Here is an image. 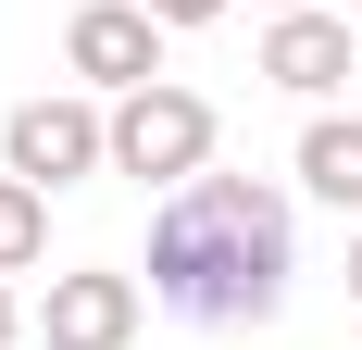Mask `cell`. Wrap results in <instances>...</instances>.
<instances>
[{
  "mask_svg": "<svg viewBox=\"0 0 362 350\" xmlns=\"http://www.w3.org/2000/svg\"><path fill=\"white\" fill-rule=\"evenodd\" d=\"M300 250H288V201L262 175H187L150 213V300L187 325H262L288 300Z\"/></svg>",
  "mask_w": 362,
  "mask_h": 350,
  "instance_id": "1",
  "label": "cell"
},
{
  "mask_svg": "<svg viewBox=\"0 0 362 350\" xmlns=\"http://www.w3.org/2000/svg\"><path fill=\"white\" fill-rule=\"evenodd\" d=\"M213 163V101L200 88H125L112 101V175H138V188H187V175Z\"/></svg>",
  "mask_w": 362,
  "mask_h": 350,
  "instance_id": "2",
  "label": "cell"
},
{
  "mask_svg": "<svg viewBox=\"0 0 362 350\" xmlns=\"http://www.w3.org/2000/svg\"><path fill=\"white\" fill-rule=\"evenodd\" d=\"M0 163L37 175V188H88V175H112V113H100V88L25 101L13 125H0Z\"/></svg>",
  "mask_w": 362,
  "mask_h": 350,
  "instance_id": "3",
  "label": "cell"
},
{
  "mask_svg": "<svg viewBox=\"0 0 362 350\" xmlns=\"http://www.w3.org/2000/svg\"><path fill=\"white\" fill-rule=\"evenodd\" d=\"M163 13H150V0H88V13H75L63 26V75L75 88H100V101H125V88H163Z\"/></svg>",
  "mask_w": 362,
  "mask_h": 350,
  "instance_id": "4",
  "label": "cell"
},
{
  "mask_svg": "<svg viewBox=\"0 0 362 350\" xmlns=\"http://www.w3.org/2000/svg\"><path fill=\"white\" fill-rule=\"evenodd\" d=\"M138 276H112V263H75V276H50V300H37V350H138Z\"/></svg>",
  "mask_w": 362,
  "mask_h": 350,
  "instance_id": "5",
  "label": "cell"
},
{
  "mask_svg": "<svg viewBox=\"0 0 362 350\" xmlns=\"http://www.w3.org/2000/svg\"><path fill=\"white\" fill-rule=\"evenodd\" d=\"M262 75H275L288 101H325L337 75H350V13H325V0H313V13H275V26H262Z\"/></svg>",
  "mask_w": 362,
  "mask_h": 350,
  "instance_id": "6",
  "label": "cell"
},
{
  "mask_svg": "<svg viewBox=\"0 0 362 350\" xmlns=\"http://www.w3.org/2000/svg\"><path fill=\"white\" fill-rule=\"evenodd\" d=\"M300 188L325 213H362V113H313L300 125Z\"/></svg>",
  "mask_w": 362,
  "mask_h": 350,
  "instance_id": "7",
  "label": "cell"
},
{
  "mask_svg": "<svg viewBox=\"0 0 362 350\" xmlns=\"http://www.w3.org/2000/svg\"><path fill=\"white\" fill-rule=\"evenodd\" d=\"M50 263V188L0 163V276H37Z\"/></svg>",
  "mask_w": 362,
  "mask_h": 350,
  "instance_id": "8",
  "label": "cell"
},
{
  "mask_svg": "<svg viewBox=\"0 0 362 350\" xmlns=\"http://www.w3.org/2000/svg\"><path fill=\"white\" fill-rule=\"evenodd\" d=\"M150 13H163V26H213L225 0H150Z\"/></svg>",
  "mask_w": 362,
  "mask_h": 350,
  "instance_id": "9",
  "label": "cell"
},
{
  "mask_svg": "<svg viewBox=\"0 0 362 350\" xmlns=\"http://www.w3.org/2000/svg\"><path fill=\"white\" fill-rule=\"evenodd\" d=\"M13 338H25V313H13V288H0V350H13Z\"/></svg>",
  "mask_w": 362,
  "mask_h": 350,
  "instance_id": "10",
  "label": "cell"
},
{
  "mask_svg": "<svg viewBox=\"0 0 362 350\" xmlns=\"http://www.w3.org/2000/svg\"><path fill=\"white\" fill-rule=\"evenodd\" d=\"M350 300H362V238H350Z\"/></svg>",
  "mask_w": 362,
  "mask_h": 350,
  "instance_id": "11",
  "label": "cell"
},
{
  "mask_svg": "<svg viewBox=\"0 0 362 350\" xmlns=\"http://www.w3.org/2000/svg\"><path fill=\"white\" fill-rule=\"evenodd\" d=\"M262 13H313V0H262Z\"/></svg>",
  "mask_w": 362,
  "mask_h": 350,
  "instance_id": "12",
  "label": "cell"
},
{
  "mask_svg": "<svg viewBox=\"0 0 362 350\" xmlns=\"http://www.w3.org/2000/svg\"><path fill=\"white\" fill-rule=\"evenodd\" d=\"M350 13H362V0H350Z\"/></svg>",
  "mask_w": 362,
  "mask_h": 350,
  "instance_id": "13",
  "label": "cell"
}]
</instances>
